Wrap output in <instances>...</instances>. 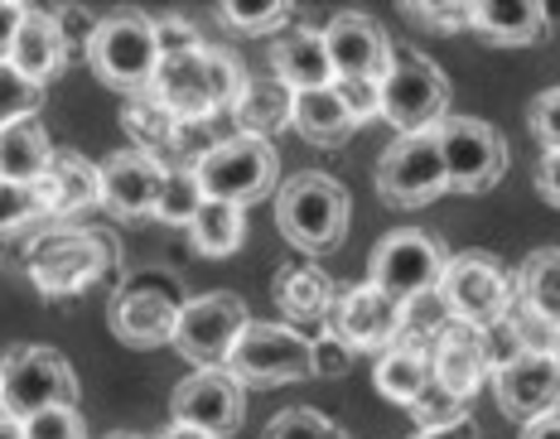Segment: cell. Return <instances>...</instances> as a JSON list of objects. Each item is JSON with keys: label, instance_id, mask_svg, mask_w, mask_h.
Here are the masks:
<instances>
[{"label": "cell", "instance_id": "12", "mask_svg": "<svg viewBox=\"0 0 560 439\" xmlns=\"http://www.w3.org/2000/svg\"><path fill=\"white\" fill-rule=\"evenodd\" d=\"M435 141L445 159V183L454 193H488L512 165L508 141L478 117H445Z\"/></svg>", "mask_w": 560, "mask_h": 439}, {"label": "cell", "instance_id": "21", "mask_svg": "<svg viewBox=\"0 0 560 439\" xmlns=\"http://www.w3.org/2000/svg\"><path fill=\"white\" fill-rule=\"evenodd\" d=\"M430 381H435L445 396L469 406V401L478 396V387L488 381L483 348H478V329L450 319L445 329L435 333V348H430Z\"/></svg>", "mask_w": 560, "mask_h": 439}, {"label": "cell", "instance_id": "20", "mask_svg": "<svg viewBox=\"0 0 560 439\" xmlns=\"http://www.w3.org/2000/svg\"><path fill=\"white\" fill-rule=\"evenodd\" d=\"M493 396H498V411L512 415L517 425L560 411V367H556V357L546 348L522 353L517 363L493 377Z\"/></svg>", "mask_w": 560, "mask_h": 439}, {"label": "cell", "instance_id": "29", "mask_svg": "<svg viewBox=\"0 0 560 439\" xmlns=\"http://www.w3.org/2000/svg\"><path fill=\"white\" fill-rule=\"evenodd\" d=\"M290 102H295V92H285L276 78H247V87H242L232 117H237L242 135H252V141H271L276 131H290Z\"/></svg>", "mask_w": 560, "mask_h": 439}, {"label": "cell", "instance_id": "52", "mask_svg": "<svg viewBox=\"0 0 560 439\" xmlns=\"http://www.w3.org/2000/svg\"><path fill=\"white\" fill-rule=\"evenodd\" d=\"M107 439H140V435H131V430H116V435H107Z\"/></svg>", "mask_w": 560, "mask_h": 439}, {"label": "cell", "instance_id": "31", "mask_svg": "<svg viewBox=\"0 0 560 439\" xmlns=\"http://www.w3.org/2000/svg\"><path fill=\"white\" fill-rule=\"evenodd\" d=\"M189 241L198 257H232L247 241V207L203 199V207H198L189 223Z\"/></svg>", "mask_w": 560, "mask_h": 439}, {"label": "cell", "instance_id": "42", "mask_svg": "<svg viewBox=\"0 0 560 439\" xmlns=\"http://www.w3.org/2000/svg\"><path fill=\"white\" fill-rule=\"evenodd\" d=\"M527 126L546 150H560V87L536 92L532 107H527Z\"/></svg>", "mask_w": 560, "mask_h": 439}, {"label": "cell", "instance_id": "9", "mask_svg": "<svg viewBox=\"0 0 560 439\" xmlns=\"http://www.w3.org/2000/svg\"><path fill=\"white\" fill-rule=\"evenodd\" d=\"M445 241L435 233H420V227H396L372 247L368 257V285H377V290H387L392 299H420L430 295L440 285V275H445Z\"/></svg>", "mask_w": 560, "mask_h": 439}, {"label": "cell", "instance_id": "32", "mask_svg": "<svg viewBox=\"0 0 560 439\" xmlns=\"http://www.w3.org/2000/svg\"><path fill=\"white\" fill-rule=\"evenodd\" d=\"M121 126L126 135H131V150H145V155H160V150L174 145V131H179V121L170 117L165 107H160L150 92H140V97L126 102L121 111Z\"/></svg>", "mask_w": 560, "mask_h": 439}, {"label": "cell", "instance_id": "23", "mask_svg": "<svg viewBox=\"0 0 560 439\" xmlns=\"http://www.w3.org/2000/svg\"><path fill=\"white\" fill-rule=\"evenodd\" d=\"M512 295H517L512 305H522V319L551 339L560 329V247H536L512 281Z\"/></svg>", "mask_w": 560, "mask_h": 439}, {"label": "cell", "instance_id": "41", "mask_svg": "<svg viewBox=\"0 0 560 439\" xmlns=\"http://www.w3.org/2000/svg\"><path fill=\"white\" fill-rule=\"evenodd\" d=\"M416 425L420 430H435V425H454V420H464V415H469V406H464V401H454V396H445V391L435 387V381H430L425 391H420V401H416Z\"/></svg>", "mask_w": 560, "mask_h": 439}, {"label": "cell", "instance_id": "4", "mask_svg": "<svg viewBox=\"0 0 560 439\" xmlns=\"http://www.w3.org/2000/svg\"><path fill=\"white\" fill-rule=\"evenodd\" d=\"M116 265V241L97 227H49L30 241V281L44 295H78Z\"/></svg>", "mask_w": 560, "mask_h": 439}, {"label": "cell", "instance_id": "36", "mask_svg": "<svg viewBox=\"0 0 560 439\" xmlns=\"http://www.w3.org/2000/svg\"><path fill=\"white\" fill-rule=\"evenodd\" d=\"M261 439H343V430L329 420L324 411H314V406H290V411H280L271 425H266V435Z\"/></svg>", "mask_w": 560, "mask_h": 439}, {"label": "cell", "instance_id": "6", "mask_svg": "<svg viewBox=\"0 0 560 439\" xmlns=\"http://www.w3.org/2000/svg\"><path fill=\"white\" fill-rule=\"evenodd\" d=\"M450 117V78L445 68L425 54H396L387 78H382V121L396 135H425L440 131Z\"/></svg>", "mask_w": 560, "mask_h": 439}, {"label": "cell", "instance_id": "51", "mask_svg": "<svg viewBox=\"0 0 560 439\" xmlns=\"http://www.w3.org/2000/svg\"><path fill=\"white\" fill-rule=\"evenodd\" d=\"M541 348H546V353H551V357H556V367H560V329H556V333H551V339H546V343H541Z\"/></svg>", "mask_w": 560, "mask_h": 439}, {"label": "cell", "instance_id": "5", "mask_svg": "<svg viewBox=\"0 0 560 439\" xmlns=\"http://www.w3.org/2000/svg\"><path fill=\"white\" fill-rule=\"evenodd\" d=\"M194 179L203 199L247 207L276 189L280 179V155L271 141H252V135H223L208 155L194 159Z\"/></svg>", "mask_w": 560, "mask_h": 439}, {"label": "cell", "instance_id": "48", "mask_svg": "<svg viewBox=\"0 0 560 439\" xmlns=\"http://www.w3.org/2000/svg\"><path fill=\"white\" fill-rule=\"evenodd\" d=\"M517 439H560V411L527 420V425H522V435H517Z\"/></svg>", "mask_w": 560, "mask_h": 439}, {"label": "cell", "instance_id": "13", "mask_svg": "<svg viewBox=\"0 0 560 439\" xmlns=\"http://www.w3.org/2000/svg\"><path fill=\"white\" fill-rule=\"evenodd\" d=\"M377 193L387 207H396V213H416V207L435 203L440 193H450L435 131L396 135L387 145V155H382V165H377Z\"/></svg>", "mask_w": 560, "mask_h": 439}, {"label": "cell", "instance_id": "47", "mask_svg": "<svg viewBox=\"0 0 560 439\" xmlns=\"http://www.w3.org/2000/svg\"><path fill=\"white\" fill-rule=\"evenodd\" d=\"M411 439H483V435H478V420H474V415H464V420H454V425H435V430H416Z\"/></svg>", "mask_w": 560, "mask_h": 439}, {"label": "cell", "instance_id": "44", "mask_svg": "<svg viewBox=\"0 0 560 439\" xmlns=\"http://www.w3.org/2000/svg\"><path fill=\"white\" fill-rule=\"evenodd\" d=\"M348 367V348L338 339H314V377H338Z\"/></svg>", "mask_w": 560, "mask_h": 439}, {"label": "cell", "instance_id": "39", "mask_svg": "<svg viewBox=\"0 0 560 439\" xmlns=\"http://www.w3.org/2000/svg\"><path fill=\"white\" fill-rule=\"evenodd\" d=\"M334 97L343 102V111L353 117V126L382 117V83H377V78H338Z\"/></svg>", "mask_w": 560, "mask_h": 439}, {"label": "cell", "instance_id": "22", "mask_svg": "<svg viewBox=\"0 0 560 439\" xmlns=\"http://www.w3.org/2000/svg\"><path fill=\"white\" fill-rule=\"evenodd\" d=\"M15 73H25L30 83H49V78L63 73L68 63V29L63 20L49 15V10H25L20 20V34L10 44V59H5Z\"/></svg>", "mask_w": 560, "mask_h": 439}, {"label": "cell", "instance_id": "27", "mask_svg": "<svg viewBox=\"0 0 560 439\" xmlns=\"http://www.w3.org/2000/svg\"><path fill=\"white\" fill-rule=\"evenodd\" d=\"M372 387H377V396H387L392 406H416L420 391L430 387V348L420 339H396L387 353H377Z\"/></svg>", "mask_w": 560, "mask_h": 439}, {"label": "cell", "instance_id": "14", "mask_svg": "<svg viewBox=\"0 0 560 439\" xmlns=\"http://www.w3.org/2000/svg\"><path fill=\"white\" fill-rule=\"evenodd\" d=\"M170 415H174V425H189V430L208 439H228L242 430L247 391L237 387V377L228 367H198L194 377H184L170 391Z\"/></svg>", "mask_w": 560, "mask_h": 439}, {"label": "cell", "instance_id": "15", "mask_svg": "<svg viewBox=\"0 0 560 439\" xmlns=\"http://www.w3.org/2000/svg\"><path fill=\"white\" fill-rule=\"evenodd\" d=\"M411 305L392 299L377 285H353V290L334 295L329 305V339H338L343 348H368V353H387L396 339L406 333Z\"/></svg>", "mask_w": 560, "mask_h": 439}, {"label": "cell", "instance_id": "33", "mask_svg": "<svg viewBox=\"0 0 560 439\" xmlns=\"http://www.w3.org/2000/svg\"><path fill=\"white\" fill-rule=\"evenodd\" d=\"M478 348H483V367H488V377H498L503 367L517 363L522 353H532V348H536L532 323L522 319V315H503L498 323L478 329Z\"/></svg>", "mask_w": 560, "mask_h": 439}, {"label": "cell", "instance_id": "11", "mask_svg": "<svg viewBox=\"0 0 560 439\" xmlns=\"http://www.w3.org/2000/svg\"><path fill=\"white\" fill-rule=\"evenodd\" d=\"M435 295L445 299L454 323H469V329H488L503 315H512V275L498 265L488 251H459L445 261Z\"/></svg>", "mask_w": 560, "mask_h": 439}, {"label": "cell", "instance_id": "10", "mask_svg": "<svg viewBox=\"0 0 560 439\" xmlns=\"http://www.w3.org/2000/svg\"><path fill=\"white\" fill-rule=\"evenodd\" d=\"M247 299L237 290H208L198 299H184L179 319H174V348L179 357H189L194 367H228L237 339L247 333Z\"/></svg>", "mask_w": 560, "mask_h": 439}, {"label": "cell", "instance_id": "35", "mask_svg": "<svg viewBox=\"0 0 560 439\" xmlns=\"http://www.w3.org/2000/svg\"><path fill=\"white\" fill-rule=\"evenodd\" d=\"M39 107H44V87L30 83L25 73H15L10 63H0V131L15 121L39 117Z\"/></svg>", "mask_w": 560, "mask_h": 439}, {"label": "cell", "instance_id": "46", "mask_svg": "<svg viewBox=\"0 0 560 439\" xmlns=\"http://www.w3.org/2000/svg\"><path fill=\"white\" fill-rule=\"evenodd\" d=\"M30 5H15V0H0V63L10 59V44L20 34V20H25Z\"/></svg>", "mask_w": 560, "mask_h": 439}, {"label": "cell", "instance_id": "19", "mask_svg": "<svg viewBox=\"0 0 560 439\" xmlns=\"http://www.w3.org/2000/svg\"><path fill=\"white\" fill-rule=\"evenodd\" d=\"M34 207H39V223L63 227V217L88 213V207H102V179L97 165L78 150H54L49 169L30 183Z\"/></svg>", "mask_w": 560, "mask_h": 439}, {"label": "cell", "instance_id": "50", "mask_svg": "<svg viewBox=\"0 0 560 439\" xmlns=\"http://www.w3.org/2000/svg\"><path fill=\"white\" fill-rule=\"evenodd\" d=\"M0 439H25V435H20V420H10V415H0Z\"/></svg>", "mask_w": 560, "mask_h": 439}, {"label": "cell", "instance_id": "37", "mask_svg": "<svg viewBox=\"0 0 560 439\" xmlns=\"http://www.w3.org/2000/svg\"><path fill=\"white\" fill-rule=\"evenodd\" d=\"M218 15L228 20L232 29L237 34H271V29H280L285 25L290 15H295V10L290 5H252V0H228V5H218Z\"/></svg>", "mask_w": 560, "mask_h": 439}, {"label": "cell", "instance_id": "8", "mask_svg": "<svg viewBox=\"0 0 560 439\" xmlns=\"http://www.w3.org/2000/svg\"><path fill=\"white\" fill-rule=\"evenodd\" d=\"M54 406H78V372L58 348H15L0 357V415L30 420Z\"/></svg>", "mask_w": 560, "mask_h": 439}, {"label": "cell", "instance_id": "18", "mask_svg": "<svg viewBox=\"0 0 560 439\" xmlns=\"http://www.w3.org/2000/svg\"><path fill=\"white\" fill-rule=\"evenodd\" d=\"M324 34V49H329V63H334V83L338 78H387V68L396 59L387 29L377 25L363 10H343V15L329 20Z\"/></svg>", "mask_w": 560, "mask_h": 439}, {"label": "cell", "instance_id": "3", "mask_svg": "<svg viewBox=\"0 0 560 439\" xmlns=\"http://www.w3.org/2000/svg\"><path fill=\"white\" fill-rule=\"evenodd\" d=\"M165 59L160 49V25L136 10H121V15L97 20L88 34V63L92 73L102 78L107 87L126 92V97H140L155 83V68Z\"/></svg>", "mask_w": 560, "mask_h": 439}, {"label": "cell", "instance_id": "17", "mask_svg": "<svg viewBox=\"0 0 560 439\" xmlns=\"http://www.w3.org/2000/svg\"><path fill=\"white\" fill-rule=\"evenodd\" d=\"M184 295L170 281L150 285V281H131L112 305V333L126 348H160L174 339V319H179Z\"/></svg>", "mask_w": 560, "mask_h": 439}, {"label": "cell", "instance_id": "16", "mask_svg": "<svg viewBox=\"0 0 560 439\" xmlns=\"http://www.w3.org/2000/svg\"><path fill=\"white\" fill-rule=\"evenodd\" d=\"M165 159L145 155V150H116L97 165L102 179V207L121 223H136V217H150L160 203V189H165Z\"/></svg>", "mask_w": 560, "mask_h": 439}, {"label": "cell", "instance_id": "24", "mask_svg": "<svg viewBox=\"0 0 560 439\" xmlns=\"http://www.w3.org/2000/svg\"><path fill=\"white\" fill-rule=\"evenodd\" d=\"M546 25H551V10L527 5V0H483V5H469V29L483 44H498V49H527V44L551 34Z\"/></svg>", "mask_w": 560, "mask_h": 439}, {"label": "cell", "instance_id": "25", "mask_svg": "<svg viewBox=\"0 0 560 439\" xmlns=\"http://www.w3.org/2000/svg\"><path fill=\"white\" fill-rule=\"evenodd\" d=\"M334 281L329 271H319L314 261H285L280 271L271 275V299L280 305L285 323H314V319H329V305H334Z\"/></svg>", "mask_w": 560, "mask_h": 439}, {"label": "cell", "instance_id": "2", "mask_svg": "<svg viewBox=\"0 0 560 439\" xmlns=\"http://www.w3.org/2000/svg\"><path fill=\"white\" fill-rule=\"evenodd\" d=\"M348 217H353V199L334 175L324 169H300L276 189V223L280 237L305 257H329L343 247Z\"/></svg>", "mask_w": 560, "mask_h": 439}, {"label": "cell", "instance_id": "7", "mask_svg": "<svg viewBox=\"0 0 560 439\" xmlns=\"http://www.w3.org/2000/svg\"><path fill=\"white\" fill-rule=\"evenodd\" d=\"M228 372L237 377V387H290V381L314 377V339L295 323H266L252 319L247 333L237 339V348L228 357Z\"/></svg>", "mask_w": 560, "mask_h": 439}, {"label": "cell", "instance_id": "49", "mask_svg": "<svg viewBox=\"0 0 560 439\" xmlns=\"http://www.w3.org/2000/svg\"><path fill=\"white\" fill-rule=\"evenodd\" d=\"M160 439H208V435H198V430H189V425H170V430H165V435H160Z\"/></svg>", "mask_w": 560, "mask_h": 439}, {"label": "cell", "instance_id": "34", "mask_svg": "<svg viewBox=\"0 0 560 439\" xmlns=\"http://www.w3.org/2000/svg\"><path fill=\"white\" fill-rule=\"evenodd\" d=\"M198 207H203V189H198L194 169H170L165 189H160V203H155V217L170 227H189Z\"/></svg>", "mask_w": 560, "mask_h": 439}, {"label": "cell", "instance_id": "43", "mask_svg": "<svg viewBox=\"0 0 560 439\" xmlns=\"http://www.w3.org/2000/svg\"><path fill=\"white\" fill-rule=\"evenodd\" d=\"M406 20H420L430 34H454V29H469V5H435V0H425V5H401Z\"/></svg>", "mask_w": 560, "mask_h": 439}, {"label": "cell", "instance_id": "26", "mask_svg": "<svg viewBox=\"0 0 560 439\" xmlns=\"http://www.w3.org/2000/svg\"><path fill=\"white\" fill-rule=\"evenodd\" d=\"M271 78L285 92L334 87V63H329V49H324V34L319 29H295V34H285V39H276Z\"/></svg>", "mask_w": 560, "mask_h": 439}, {"label": "cell", "instance_id": "38", "mask_svg": "<svg viewBox=\"0 0 560 439\" xmlns=\"http://www.w3.org/2000/svg\"><path fill=\"white\" fill-rule=\"evenodd\" d=\"M20 435L25 439H88V425L78 415V406H54V411L20 420Z\"/></svg>", "mask_w": 560, "mask_h": 439}, {"label": "cell", "instance_id": "1", "mask_svg": "<svg viewBox=\"0 0 560 439\" xmlns=\"http://www.w3.org/2000/svg\"><path fill=\"white\" fill-rule=\"evenodd\" d=\"M242 87H247V68L237 54L213 49V44H189V49H170L160 59L150 97L174 121H213L218 111L237 107Z\"/></svg>", "mask_w": 560, "mask_h": 439}, {"label": "cell", "instance_id": "28", "mask_svg": "<svg viewBox=\"0 0 560 439\" xmlns=\"http://www.w3.org/2000/svg\"><path fill=\"white\" fill-rule=\"evenodd\" d=\"M290 131H300L319 150H334V145H343L358 126L343 111V102L334 97V87H319V92H295V102H290Z\"/></svg>", "mask_w": 560, "mask_h": 439}, {"label": "cell", "instance_id": "40", "mask_svg": "<svg viewBox=\"0 0 560 439\" xmlns=\"http://www.w3.org/2000/svg\"><path fill=\"white\" fill-rule=\"evenodd\" d=\"M39 223V207H34L30 183H10L0 179V237H15L20 227Z\"/></svg>", "mask_w": 560, "mask_h": 439}, {"label": "cell", "instance_id": "30", "mask_svg": "<svg viewBox=\"0 0 560 439\" xmlns=\"http://www.w3.org/2000/svg\"><path fill=\"white\" fill-rule=\"evenodd\" d=\"M49 159H54V141H49V131L39 126V117L15 121V126L0 131V179L34 183L44 169H49Z\"/></svg>", "mask_w": 560, "mask_h": 439}, {"label": "cell", "instance_id": "45", "mask_svg": "<svg viewBox=\"0 0 560 439\" xmlns=\"http://www.w3.org/2000/svg\"><path fill=\"white\" fill-rule=\"evenodd\" d=\"M536 193L551 207H560V150H541V165H536Z\"/></svg>", "mask_w": 560, "mask_h": 439}]
</instances>
